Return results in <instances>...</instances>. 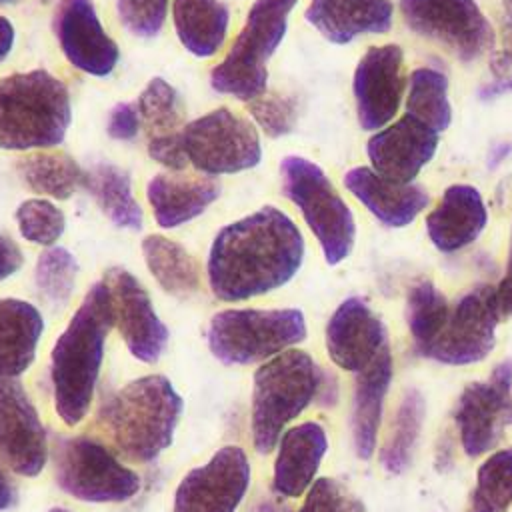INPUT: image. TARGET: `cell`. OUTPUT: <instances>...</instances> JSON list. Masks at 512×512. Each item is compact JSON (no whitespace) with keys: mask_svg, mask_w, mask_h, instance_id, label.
<instances>
[{"mask_svg":"<svg viewBox=\"0 0 512 512\" xmlns=\"http://www.w3.org/2000/svg\"><path fill=\"white\" fill-rule=\"evenodd\" d=\"M304 250L296 222L276 206H262L216 232L206 262L208 286L222 302L268 294L296 276Z\"/></svg>","mask_w":512,"mask_h":512,"instance_id":"6da1fadb","label":"cell"},{"mask_svg":"<svg viewBox=\"0 0 512 512\" xmlns=\"http://www.w3.org/2000/svg\"><path fill=\"white\" fill-rule=\"evenodd\" d=\"M114 326L110 290L104 280L90 286L50 352L54 406L66 426L88 414L98 382L106 338Z\"/></svg>","mask_w":512,"mask_h":512,"instance_id":"7a4b0ae2","label":"cell"},{"mask_svg":"<svg viewBox=\"0 0 512 512\" xmlns=\"http://www.w3.org/2000/svg\"><path fill=\"white\" fill-rule=\"evenodd\" d=\"M184 402L162 374H148L106 396L96 424L116 456L130 462H152L170 444Z\"/></svg>","mask_w":512,"mask_h":512,"instance_id":"3957f363","label":"cell"},{"mask_svg":"<svg viewBox=\"0 0 512 512\" xmlns=\"http://www.w3.org/2000/svg\"><path fill=\"white\" fill-rule=\"evenodd\" d=\"M72 122L68 86L44 68L0 78V148H54Z\"/></svg>","mask_w":512,"mask_h":512,"instance_id":"277c9868","label":"cell"},{"mask_svg":"<svg viewBox=\"0 0 512 512\" xmlns=\"http://www.w3.org/2000/svg\"><path fill=\"white\" fill-rule=\"evenodd\" d=\"M326 370L304 350H284L254 372L252 442L258 454H270L284 426L318 402Z\"/></svg>","mask_w":512,"mask_h":512,"instance_id":"5b68a950","label":"cell"},{"mask_svg":"<svg viewBox=\"0 0 512 512\" xmlns=\"http://www.w3.org/2000/svg\"><path fill=\"white\" fill-rule=\"evenodd\" d=\"M298 0H256L224 60L210 72L218 94L250 102L268 88V60L282 44L288 16Z\"/></svg>","mask_w":512,"mask_h":512,"instance_id":"8992f818","label":"cell"},{"mask_svg":"<svg viewBox=\"0 0 512 512\" xmlns=\"http://www.w3.org/2000/svg\"><path fill=\"white\" fill-rule=\"evenodd\" d=\"M208 348L222 364L270 360L306 338V320L298 308H228L208 324Z\"/></svg>","mask_w":512,"mask_h":512,"instance_id":"52a82bcc","label":"cell"},{"mask_svg":"<svg viewBox=\"0 0 512 512\" xmlns=\"http://www.w3.org/2000/svg\"><path fill=\"white\" fill-rule=\"evenodd\" d=\"M282 194L300 210L330 266L346 260L356 242V220L350 206L326 172L302 156L280 162Z\"/></svg>","mask_w":512,"mask_h":512,"instance_id":"ba28073f","label":"cell"},{"mask_svg":"<svg viewBox=\"0 0 512 512\" xmlns=\"http://www.w3.org/2000/svg\"><path fill=\"white\" fill-rule=\"evenodd\" d=\"M52 468L60 490L82 502H126L140 490V476L88 436H56Z\"/></svg>","mask_w":512,"mask_h":512,"instance_id":"9c48e42d","label":"cell"},{"mask_svg":"<svg viewBox=\"0 0 512 512\" xmlns=\"http://www.w3.org/2000/svg\"><path fill=\"white\" fill-rule=\"evenodd\" d=\"M186 160L206 176L238 174L262 160L258 128L230 108H216L190 120L182 132Z\"/></svg>","mask_w":512,"mask_h":512,"instance_id":"30bf717a","label":"cell"},{"mask_svg":"<svg viewBox=\"0 0 512 512\" xmlns=\"http://www.w3.org/2000/svg\"><path fill=\"white\" fill-rule=\"evenodd\" d=\"M400 14L410 32L470 64L494 44V28L476 0H400Z\"/></svg>","mask_w":512,"mask_h":512,"instance_id":"8fae6325","label":"cell"},{"mask_svg":"<svg viewBox=\"0 0 512 512\" xmlns=\"http://www.w3.org/2000/svg\"><path fill=\"white\" fill-rule=\"evenodd\" d=\"M502 318L496 286H476L450 306L442 332L424 356L448 366L478 364L490 356Z\"/></svg>","mask_w":512,"mask_h":512,"instance_id":"7c38bea8","label":"cell"},{"mask_svg":"<svg viewBox=\"0 0 512 512\" xmlns=\"http://www.w3.org/2000/svg\"><path fill=\"white\" fill-rule=\"evenodd\" d=\"M454 424L470 458L484 456L502 442L512 424V362H500L486 380L470 382L460 392Z\"/></svg>","mask_w":512,"mask_h":512,"instance_id":"4fadbf2b","label":"cell"},{"mask_svg":"<svg viewBox=\"0 0 512 512\" xmlns=\"http://www.w3.org/2000/svg\"><path fill=\"white\" fill-rule=\"evenodd\" d=\"M406 84L402 48L398 44L370 46L356 64L352 78L360 128L378 132L388 126L400 110Z\"/></svg>","mask_w":512,"mask_h":512,"instance_id":"5bb4252c","label":"cell"},{"mask_svg":"<svg viewBox=\"0 0 512 512\" xmlns=\"http://www.w3.org/2000/svg\"><path fill=\"white\" fill-rule=\"evenodd\" d=\"M248 484L250 464L244 450L224 446L180 480L172 512H236Z\"/></svg>","mask_w":512,"mask_h":512,"instance_id":"9a60e30c","label":"cell"},{"mask_svg":"<svg viewBox=\"0 0 512 512\" xmlns=\"http://www.w3.org/2000/svg\"><path fill=\"white\" fill-rule=\"evenodd\" d=\"M102 280L110 290L114 324L130 354L146 364L158 362L168 342V328L158 318L142 282L120 266L108 268Z\"/></svg>","mask_w":512,"mask_h":512,"instance_id":"2e32d148","label":"cell"},{"mask_svg":"<svg viewBox=\"0 0 512 512\" xmlns=\"http://www.w3.org/2000/svg\"><path fill=\"white\" fill-rule=\"evenodd\" d=\"M0 458L20 476H36L48 460V436L26 388L0 376Z\"/></svg>","mask_w":512,"mask_h":512,"instance_id":"e0dca14e","label":"cell"},{"mask_svg":"<svg viewBox=\"0 0 512 512\" xmlns=\"http://www.w3.org/2000/svg\"><path fill=\"white\" fill-rule=\"evenodd\" d=\"M52 28L66 60L96 78L108 76L118 60V44L104 30L92 0H60Z\"/></svg>","mask_w":512,"mask_h":512,"instance_id":"ac0fdd59","label":"cell"},{"mask_svg":"<svg viewBox=\"0 0 512 512\" xmlns=\"http://www.w3.org/2000/svg\"><path fill=\"white\" fill-rule=\"evenodd\" d=\"M440 136L408 114L374 132L366 142L370 168L396 184H412L434 158Z\"/></svg>","mask_w":512,"mask_h":512,"instance_id":"d6986e66","label":"cell"},{"mask_svg":"<svg viewBox=\"0 0 512 512\" xmlns=\"http://www.w3.org/2000/svg\"><path fill=\"white\" fill-rule=\"evenodd\" d=\"M386 348L390 344L382 318L358 296L340 302L326 324L330 360L346 372L360 374Z\"/></svg>","mask_w":512,"mask_h":512,"instance_id":"ffe728a7","label":"cell"},{"mask_svg":"<svg viewBox=\"0 0 512 512\" xmlns=\"http://www.w3.org/2000/svg\"><path fill=\"white\" fill-rule=\"evenodd\" d=\"M140 126L146 134L148 156L180 172L186 166V154L182 148V132L188 122L180 92L164 78H152L136 100Z\"/></svg>","mask_w":512,"mask_h":512,"instance_id":"44dd1931","label":"cell"},{"mask_svg":"<svg viewBox=\"0 0 512 512\" xmlns=\"http://www.w3.org/2000/svg\"><path fill=\"white\" fill-rule=\"evenodd\" d=\"M342 182L344 188L388 228L408 226L430 204V196L422 184H396L368 166L350 168Z\"/></svg>","mask_w":512,"mask_h":512,"instance_id":"7402d4cb","label":"cell"},{"mask_svg":"<svg viewBox=\"0 0 512 512\" xmlns=\"http://www.w3.org/2000/svg\"><path fill=\"white\" fill-rule=\"evenodd\" d=\"M222 192L220 180L206 174L160 172L146 184V200L160 228L182 226L206 212Z\"/></svg>","mask_w":512,"mask_h":512,"instance_id":"603a6c76","label":"cell"},{"mask_svg":"<svg viewBox=\"0 0 512 512\" xmlns=\"http://www.w3.org/2000/svg\"><path fill=\"white\" fill-rule=\"evenodd\" d=\"M488 224V208L480 190L470 184H452L426 216V232L434 248L454 254L480 238Z\"/></svg>","mask_w":512,"mask_h":512,"instance_id":"cb8c5ba5","label":"cell"},{"mask_svg":"<svg viewBox=\"0 0 512 512\" xmlns=\"http://www.w3.org/2000/svg\"><path fill=\"white\" fill-rule=\"evenodd\" d=\"M306 22L332 44H348L362 34L392 30L394 4L390 0H310Z\"/></svg>","mask_w":512,"mask_h":512,"instance_id":"d4e9b609","label":"cell"},{"mask_svg":"<svg viewBox=\"0 0 512 512\" xmlns=\"http://www.w3.org/2000/svg\"><path fill=\"white\" fill-rule=\"evenodd\" d=\"M328 450V438L320 424L302 422L284 430L278 440L272 488L276 496L298 498L316 480V472Z\"/></svg>","mask_w":512,"mask_h":512,"instance_id":"484cf974","label":"cell"},{"mask_svg":"<svg viewBox=\"0 0 512 512\" xmlns=\"http://www.w3.org/2000/svg\"><path fill=\"white\" fill-rule=\"evenodd\" d=\"M392 382V352L386 348L366 370L356 374L352 398V440L358 458L370 460L376 452L382 426V406Z\"/></svg>","mask_w":512,"mask_h":512,"instance_id":"4316f807","label":"cell"},{"mask_svg":"<svg viewBox=\"0 0 512 512\" xmlns=\"http://www.w3.org/2000/svg\"><path fill=\"white\" fill-rule=\"evenodd\" d=\"M44 318L40 310L18 298H0V376L16 378L34 362Z\"/></svg>","mask_w":512,"mask_h":512,"instance_id":"83f0119b","label":"cell"},{"mask_svg":"<svg viewBox=\"0 0 512 512\" xmlns=\"http://www.w3.org/2000/svg\"><path fill=\"white\" fill-rule=\"evenodd\" d=\"M172 22L180 44L190 54L210 58L226 42L230 10L220 0H172Z\"/></svg>","mask_w":512,"mask_h":512,"instance_id":"f1b7e54d","label":"cell"},{"mask_svg":"<svg viewBox=\"0 0 512 512\" xmlns=\"http://www.w3.org/2000/svg\"><path fill=\"white\" fill-rule=\"evenodd\" d=\"M142 256L158 286L176 296L188 298L200 288V262L176 240L150 234L142 240Z\"/></svg>","mask_w":512,"mask_h":512,"instance_id":"f546056e","label":"cell"},{"mask_svg":"<svg viewBox=\"0 0 512 512\" xmlns=\"http://www.w3.org/2000/svg\"><path fill=\"white\" fill-rule=\"evenodd\" d=\"M84 188L114 226L126 230L142 228L144 214L134 198L128 170L110 162H96L86 170Z\"/></svg>","mask_w":512,"mask_h":512,"instance_id":"4dcf8cb0","label":"cell"},{"mask_svg":"<svg viewBox=\"0 0 512 512\" xmlns=\"http://www.w3.org/2000/svg\"><path fill=\"white\" fill-rule=\"evenodd\" d=\"M426 418V400L416 388H408L392 416L384 446L380 450V464L390 474H402L410 468Z\"/></svg>","mask_w":512,"mask_h":512,"instance_id":"1f68e13d","label":"cell"},{"mask_svg":"<svg viewBox=\"0 0 512 512\" xmlns=\"http://www.w3.org/2000/svg\"><path fill=\"white\" fill-rule=\"evenodd\" d=\"M16 166L22 182L40 196L66 200L84 188L86 170L66 152H36L18 160Z\"/></svg>","mask_w":512,"mask_h":512,"instance_id":"d6a6232c","label":"cell"},{"mask_svg":"<svg viewBox=\"0 0 512 512\" xmlns=\"http://www.w3.org/2000/svg\"><path fill=\"white\" fill-rule=\"evenodd\" d=\"M404 108V114L436 130L438 134L444 132L452 124V104L448 98L446 74L430 66L412 70L406 84Z\"/></svg>","mask_w":512,"mask_h":512,"instance_id":"836d02e7","label":"cell"},{"mask_svg":"<svg viewBox=\"0 0 512 512\" xmlns=\"http://www.w3.org/2000/svg\"><path fill=\"white\" fill-rule=\"evenodd\" d=\"M450 304L432 280H418L406 296V322L416 350L424 356L442 332Z\"/></svg>","mask_w":512,"mask_h":512,"instance_id":"e575fe53","label":"cell"},{"mask_svg":"<svg viewBox=\"0 0 512 512\" xmlns=\"http://www.w3.org/2000/svg\"><path fill=\"white\" fill-rule=\"evenodd\" d=\"M512 506V448L492 452L476 470L468 512H508Z\"/></svg>","mask_w":512,"mask_h":512,"instance_id":"d590c367","label":"cell"},{"mask_svg":"<svg viewBox=\"0 0 512 512\" xmlns=\"http://www.w3.org/2000/svg\"><path fill=\"white\" fill-rule=\"evenodd\" d=\"M78 276V262L64 246L46 248L34 266V288L38 298L52 310H60L70 302Z\"/></svg>","mask_w":512,"mask_h":512,"instance_id":"8d00e7d4","label":"cell"},{"mask_svg":"<svg viewBox=\"0 0 512 512\" xmlns=\"http://www.w3.org/2000/svg\"><path fill=\"white\" fill-rule=\"evenodd\" d=\"M20 236L38 246H54L66 230L64 212L46 198H28L16 208Z\"/></svg>","mask_w":512,"mask_h":512,"instance_id":"74e56055","label":"cell"},{"mask_svg":"<svg viewBox=\"0 0 512 512\" xmlns=\"http://www.w3.org/2000/svg\"><path fill=\"white\" fill-rule=\"evenodd\" d=\"M254 124L270 138L288 136L298 120V104L288 94L264 92L262 96L246 102Z\"/></svg>","mask_w":512,"mask_h":512,"instance_id":"f35d334b","label":"cell"},{"mask_svg":"<svg viewBox=\"0 0 512 512\" xmlns=\"http://www.w3.org/2000/svg\"><path fill=\"white\" fill-rule=\"evenodd\" d=\"M170 0H116L122 26L138 38H154L166 22Z\"/></svg>","mask_w":512,"mask_h":512,"instance_id":"ab89813d","label":"cell"},{"mask_svg":"<svg viewBox=\"0 0 512 512\" xmlns=\"http://www.w3.org/2000/svg\"><path fill=\"white\" fill-rule=\"evenodd\" d=\"M298 512H366V508L338 480L318 478L308 488Z\"/></svg>","mask_w":512,"mask_h":512,"instance_id":"60d3db41","label":"cell"},{"mask_svg":"<svg viewBox=\"0 0 512 512\" xmlns=\"http://www.w3.org/2000/svg\"><path fill=\"white\" fill-rule=\"evenodd\" d=\"M140 128L142 126H140V116H138L136 104L120 102L110 110L108 122H106V132L112 140L132 142L138 136Z\"/></svg>","mask_w":512,"mask_h":512,"instance_id":"b9f144b4","label":"cell"},{"mask_svg":"<svg viewBox=\"0 0 512 512\" xmlns=\"http://www.w3.org/2000/svg\"><path fill=\"white\" fill-rule=\"evenodd\" d=\"M500 40L502 46L494 54L490 66L494 74H512V0H502V20H500Z\"/></svg>","mask_w":512,"mask_h":512,"instance_id":"7bdbcfd3","label":"cell"},{"mask_svg":"<svg viewBox=\"0 0 512 512\" xmlns=\"http://www.w3.org/2000/svg\"><path fill=\"white\" fill-rule=\"evenodd\" d=\"M24 264V254L20 246L6 234L0 232V282L10 278Z\"/></svg>","mask_w":512,"mask_h":512,"instance_id":"ee69618b","label":"cell"},{"mask_svg":"<svg viewBox=\"0 0 512 512\" xmlns=\"http://www.w3.org/2000/svg\"><path fill=\"white\" fill-rule=\"evenodd\" d=\"M496 300L502 310V316H512V230H510V246L506 258V270L502 280L496 286Z\"/></svg>","mask_w":512,"mask_h":512,"instance_id":"f6af8a7d","label":"cell"},{"mask_svg":"<svg viewBox=\"0 0 512 512\" xmlns=\"http://www.w3.org/2000/svg\"><path fill=\"white\" fill-rule=\"evenodd\" d=\"M506 92H512V74L506 76H498V80H494L492 84H486L484 88H480L478 98L482 100H492L496 96H502Z\"/></svg>","mask_w":512,"mask_h":512,"instance_id":"bcb514c9","label":"cell"},{"mask_svg":"<svg viewBox=\"0 0 512 512\" xmlns=\"http://www.w3.org/2000/svg\"><path fill=\"white\" fill-rule=\"evenodd\" d=\"M16 40V32L12 22L6 16H0V62L12 52Z\"/></svg>","mask_w":512,"mask_h":512,"instance_id":"7dc6e473","label":"cell"},{"mask_svg":"<svg viewBox=\"0 0 512 512\" xmlns=\"http://www.w3.org/2000/svg\"><path fill=\"white\" fill-rule=\"evenodd\" d=\"M16 502V486L0 466V510L10 508Z\"/></svg>","mask_w":512,"mask_h":512,"instance_id":"c3c4849f","label":"cell"},{"mask_svg":"<svg viewBox=\"0 0 512 512\" xmlns=\"http://www.w3.org/2000/svg\"><path fill=\"white\" fill-rule=\"evenodd\" d=\"M282 498V496H280ZM280 498H262V500H258L252 508H250V512H296L290 504H286V502H282Z\"/></svg>","mask_w":512,"mask_h":512,"instance_id":"681fc988","label":"cell"},{"mask_svg":"<svg viewBox=\"0 0 512 512\" xmlns=\"http://www.w3.org/2000/svg\"><path fill=\"white\" fill-rule=\"evenodd\" d=\"M510 150H512V146H510V144H498V146L494 148V152H490L488 166H490V168L498 166V164L502 162V158H506V156L510 154Z\"/></svg>","mask_w":512,"mask_h":512,"instance_id":"f907efd6","label":"cell"},{"mask_svg":"<svg viewBox=\"0 0 512 512\" xmlns=\"http://www.w3.org/2000/svg\"><path fill=\"white\" fill-rule=\"evenodd\" d=\"M50 512H70V510H66V508H60V506H56V508H52Z\"/></svg>","mask_w":512,"mask_h":512,"instance_id":"816d5d0a","label":"cell"},{"mask_svg":"<svg viewBox=\"0 0 512 512\" xmlns=\"http://www.w3.org/2000/svg\"><path fill=\"white\" fill-rule=\"evenodd\" d=\"M16 0H0V4H14Z\"/></svg>","mask_w":512,"mask_h":512,"instance_id":"f5cc1de1","label":"cell"}]
</instances>
